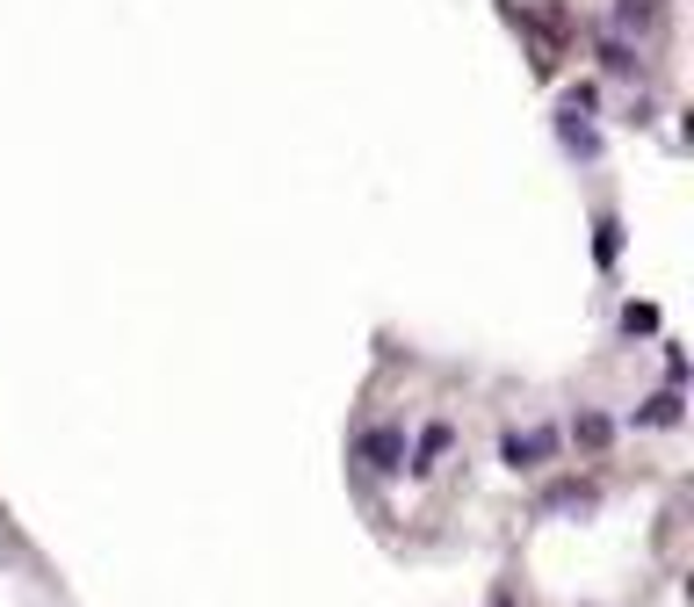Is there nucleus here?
<instances>
[{"label": "nucleus", "mask_w": 694, "mask_h": 607, "mask_svg": "<svg viewBox=\"0 0 694 607\" xmlns=\"http://www.w3.org/2000/svg\"><path fill=\"white\" fill-rule=\"evenodd\" d=\"M449 449V427H427L419 434V456H413V470H434V456Z\"/></svg>", "instance_id": "6"}, {"label": "nucleus", "mask_w": 694, "mask_h": 607, "mask_svg": "<svg viewBox=\"0 0 694 607\" xmlns=\"http://www.w3.org/2000/svg\"><path fill=\"white\" fill-rule=\"evenodd\" d=\"M550 456H557V434H536V427H528V434H506V441H500V463H506V470H542Z\"/></svg>", "instance_id": "1"}, {"label": "nucleus", "mask_w": 694, "mask_h": 607, "mask_svg": "<svg viewBox=\"0 0 694 607\" xmlns=\"http://www.w3.org/2000/svg\"><path fill=\"white\" fill-rule=\"evenodd\" d=\"M623 254V232H615V217H601V260Z\"/></svg>", "instance_id": "9"}, {"label": "nucleus", "mask_w": 694, "mask_h": 607, "mask_svg": "<svg viewBox=\"0 0 694 607\" xmlns=\"http://www.w3.org/2000/svg\"><path fill=\"white\" fill-rule=\"evenodd\" d=\"M615 22H623V30H651V22H659V0H615Z\"/></svg>", "instance_id": "3"}, {"label": "nucleus", "mask_w": 694, "mask_h": 607, "mask_svg": "<svg viewBox=\"0 0 694 607\" xmlns=\"http://www.w3.org/2000/svg\"><path fill=\"white\" fill-rule=\"evenodd\" d=\"M362 463L377 470V477H399L405 470V434L399 427H369L362 434Z\"/></svg>", "instance_id": "2"}, {"label": "nucleus", "mask_w": 694, "mask_h": 607, "mask_svg": "<svg viewBox=\"0 0 694 607\" xmlns=\"http://www.w3.org/2000/svg\"><path fill=\"white\" fill-rule=\"evenodd\" d=\"M572 434L586 441V449H601V441H607V419H601V413H579V427H572Z\"/></svg>", "instance_id": "7"}, {"label": "nucleus", "mask_w": 694, "mask_h": 607, "mask_svg": "<svg viewBox=\"0 0 694 607\" xmlns=\"http://www.w3.org/2000/svg\"><path fill=\"white\" fill-rule=\"evenodd\" d=\"M643 427H673V419H680V391H659V398H651V405H643Z\"/></svg>", "instance_id": "4"}, {"label": "nucleus", "mask_w": 694, "mask_h": 607, "mask_svg": "<svg viewBox=\"0 0 694 607\" xmlns=\"http://www.w3.org/2000/svg\"><path fill=\"white\" fill-rule=\"evenodd\" d=\"M593 499H601V492H593V485H557V492H550V499H542V506H550V514H572V506H593Z\"/></svg>", "instance_id": "5"}, {"label": "nucleus", "mask_w": 694, "mask_h": 607, "mask_svg": "<svg viewBox=\"0 0 694 607\" xmlns=\"http://www.w3.org/2000/svg\"><path fill=\"white\" fill-rule=\"evenodd\" d=\"M623 326H629V333H651V326H659V312H651V304H629Z\"/></svg>", "instance_id": "8"}]
</instances>
